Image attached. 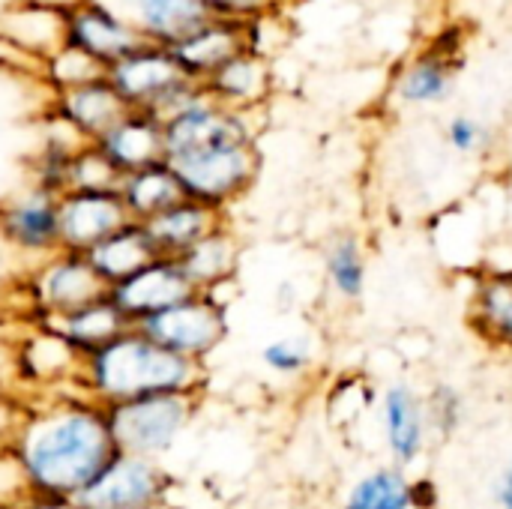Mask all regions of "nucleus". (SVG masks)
<instances>
[{"instance_id":"3","label":"nucleus","mask_w":512,"mask_h":509,"mask_svg":"<svg viewBox=\"0 0 512 509\" xmlns=\"http://www.w3.org/2000/svg\"><path fill=\"white\" fill-rule=\"evenodd\" d=\"M105 294V285L99 282L84 255L57 249L54 255L12 276L6 288V309L27 324H48Z\"/></svg>"},{"instance_id":"16","label":"nucleus","mask_w":512,"mask_h":509,"mask_svg":"<svg viewBox=\"0 0 512 509\" xmlns=\"http://www.w3.org/2000/svg\"><path fill=\"white\" fill-rule=\"evenodd\" d=\"M66 45L90 54L105 69L120 57L144 45V39L111 9L96 0H84L66 12Z\"/></svg>"},{"instance_id":"31","label":"nucleus","mask_w":512,"mask_h":509,"mask_svg":"<svg viewBox=\"0 0 512 509\" xmlns=\"http://www.w3.org/2000/svg\"><path fill=\"white\" fill-rule=\"evenodd\" d=\"M120 171L105 159L96 144L78 147L69 162V186L66 192H117Z\"/></svg>"},{"instance_id":"29","label":"nucleus","mask_w":512,"mask_h":509,"mask_svg":"<svg viewBox=\"0 0 512 509\" xmlns=\"http://www.w3.org/2000/svg\"><path fill=\"white\" fill-rule=\"evenodd\" d=\"M414 480L405 468L381 465L351 483L339 509H414Z\"/></svg>"},{"instance_id":"28","label":"nucleus","mask_w":512,"mask_h":509,"mask_svg":"<svg viewBox=\"0 0 512 509\" xmlns=\"http://www.w3.org/2000/svg\"><path fill=\"white\" fill-rule=\"evenodd\" d=\"M324 276L330 291L342 303H357L366 294L369 282V264H366V249L357 234L342 231L336 234L327 249H324Z\"/></svg>"},{"instance_id":"15","label":"nucleus","mask_w":512,"mask_h":509,"mask_svg":"<svg viewBox=\"0 0 512 509\" xmlns=\"http://www.w3.org/2000/svg\"><path fill=\"white\" fill-rule=\"evenodd\" d=\"M120 15L147 45L174 48L192 30L210 21L198 0H96Z\"/></svg>"},{"instance_id":"37","label":"nucleus","mask_w":512,"mask_h":509,"mask_svg":"<svg viewBox=\"0 0 512 509\" xmlns=\"http://www.w3.org/2000/svg\"><path fill=\"white\" fill-rule=\"evenodd\" d=\"M0 72H12V75H24V78L36 81L39 78V60L24 54L12 39H6L0 33Z\"/></svg>"},{"instance_id":"27","label":"nucleus","mask_w":512,"mask_h":509,"mask_svg":"<svg viewBox=\"0 0 512 509\" xmlns=\"http://www.w3.org/2000/svg\"><path fill=\"white\" fill-rule=\"evenodd\" d=\"M117 195L123 201L126 216L132 222H141V225L186 198L183 186H180V180L168 162H156V165H147L141 171L123 174Z\"/></svg>"},{"instance_id":"12","label":"nucleus","mask_w":512,"mask_h":509,"mask_svg":"<svg viewBox=\"0 0 512 509\" xmlns=\"http://www.w3.org/2000/svg\"><path fill=\"white\" fill-rule=\"evenodd\" d=\"M381 435L396 468H411L423 459L432 429L426 414V396L417 387L396 381L381 393Z\"/></svg>"},{"instance_id":"18","label":"nucleus","mask_w":512,"mask_h":509,"mask_svg":"<svg viewBox=\"0 0 512 509\" xmlns=\"http://www.w3.org/2000/svg\"><path fill=\"white\" fill-rule=\"evenodd\" d=\"M45 111L51 117H57L60 123H66L78 138H84L87 144L99 141L129 108L123 105V99L114 93V87L99 78L90 81L84 87L75 90H63L54 96H45Z\"/></svg>"},{"instance_id":"24","label":"nucleus","mask_w":512,"mask_h":509,"mask_svg":"<svg viewBox=\"0 0 512 509\" xmlns=\"http://www.w3.org/2000/svg\"><path fill=\"white\" fill-rule=\"evenodd\" d=\"M45 327H51L81 360L96 354L99 348H105L108 342H114L120 333H126L132 324L126 321V315L117 309V303L105 294L63 318L48 321Z\"/></svg>"},{"instance_id":"10","label":"nucleus","mask_w":512,"mask_h":509,"mask_svg":"<svg viewBox=\"0 0 512 509\" xmlns=\"http://www.w3.org/2000/svg\"><path fill=\"white\" fill-rule=\"evenodd\" d=\"M171 495L165 462L117 453L75 501L81 509H171Z\"/></svg>"},{"instance_id":"36","label":"nucleus","mask_w":512,"mask_h":509,"mask_svg":"<svg viewBox=\"0 0 512 509\" xmlns=\"http://www.w3.org/2000/svg\"><path fill=\"white\" fill-rule=\"evenodd\" d=\"M198 3L210 12V18H222L234 24H249L264 12L291 6V0H198Z\"/></svg>"},{"instance_id":"34","label":"nucleus","mask_w":512,"mask_h":509,"mask_svg":"<svg viewBox=\"0 0 512 509\" xmlns=\"http://www.w3.org/2000/svg\"><path fill=\"white\" fill-rule=\"evenodd\" d=\"M426 414L432 435L450 438L465 420V396L453 384H435L426 396Z\"/></svg>"},{"instance_id":"43","label":"nucleus","mask_w":512,"mask_h":509,"mask_svg":"<svg viewBox=\"0 0 512 509\" xmlns=\"http://www.w3.org/2000/svg\"><path fill=\"white\" fill-rule=\"evenodd\" d=\"M21 3H36V6H48V9L69 12V9H75L78 3H84V0H21Z\"/></svg>"},{"instance_id":"38","label":"nucleus","mask_w":512,"mask_h":509,"mask_svg":"<svg viewBox=\"0 0 512 509\" xmlns=\"http://www.w3.org/2000/svg\"><path fill=\"white\" fill-rule=\"evenodd\" d=\"M24 495H27L24 480H21V474H18V468H15V462H12V456L3 450V453H0V507H12V504H18Z\"/></svg>"},{"instance_id":"4","label":"nucleus","mask_w":512,"mask_h":509,"mask_svg":"<svg viewBox=\"0 0 512 509\" xmlns=\"http://www.w3.org/2000/svg\"><path fill=\"white\" fill-rule=\"evenodd\" d=\"M165 162L174 168L186 198L228 213L240 198L249 195L261 174L258 135L216 138Z\"/></svg>"},{"instance_id":"19","label":"nucleus","mask_w":512,"mask_h":509,"mask_svg":"<svg viewBox=\"0 0 512 509\" xmlns=\"http://www.w3.org/2000/svg\"><path fill=\"white\" fill-rule=\"evenodd\" d=\"M105 159L123 174L141 171L147 165L165 162V132L162 120L144 111H126L99 141H93Z\"/></svg>"},{"instance_id":"30","label":"nucleus","mask_w":512,"mask_h":509,"mask_svg":"<svg viewBox=\"0 0 512 509\" xmlns=\"http://www.w3.org/2000/svg\"><path fill=\"white\" fill-rule=\"evenodd\" d=\"M99 78H105V66L99 60H93L90 54H84L72 45H63L51 57L42 60L36 84L45 90V96H54L63 90L84 87V84L99 81Z\"/></svg>"},{"instance_id":"33","label":"nucleus","mask_w":512,"mask_h":509,"mask_svg":"<svg viewBox=\"0 0 512 509\" xmlns=\"http://www.w3.org/2000/svg\"><path fill=\"white\" fill-rule=\"evenodd\" d=\"M261 363L267 372L279 375V378H303L312 372L315 366V354L309 339L303 336H282L273 339L261 348Z\"/></svg>"},{"instance_id":"13","label":"nucleus","mask_w":512,"mask_h":509,"mask_svg":"<svg viewBox=\"0 0 512 509\" xmlns=\"http://www.w3.org/2000/svg\"><path fill=\"white\" fill-rule=\"evenodd\" d=\"M189 294H195V288L174 258H153L135 276H129L126 282H120L108 291V297L117 303V309L126 315V321L132 327H138L147 318L165 312L168 306L186 300Z\"/></svg>"},{"instance_id":"6","label":"nucleus","mask_w":512,"mask_h":509,"mask_svg":"<svg viewBox=\"0 0 512 509\" xmlns=\"http://www.w3.org/2000/svg\"><path fill=\"white\" fill-rule=\"evenodd\" d=\"M105 81L114 87L129 111H144L159 120L171 117L201 90L198 81L183 75L171 48L147 42L111 63L105 69Z\"/></svg>"},{"instance_id":"20","label":"nucleus","mask_w":512,"mask_h":509,"mask_svg":"<svg viewBox=\"0 0 512 509\" xmlns=\"http://www.w3.org/2000/svg\"><path fill=\"white\" fill-rule=\"evenodd\" d=\"M468 324L489 348L512 354V267H489L477 276Z\"/></svg>"},{"instance_id":"42","label":"nucleus","mask_w":512,"mask_h":509,"mask_svg":"<svg viewBox=\"0 0 512 509\" xmlns=\"http://www.w3.org/2000/svg\"><path fill=\"white\" fill-rule=\"evenodd\" d=\"M495 501H498V509H512V462L510 468L504 471L498 489H495Z\"/></svg>"},{"instance_id":"23","label":"nucleus","mask_w":512,"mask_h":509,"mask_svg":"<svg viewBox=\"0 0 512 509\" xmlns=\"http://www.w3.org/2000/svg\"><path fill=\"white\" fill-rule=\"evenodd\" d=\"M240 258H243L240 237L231 231V225H222L213 234H207L204 240H198L186 255H180L177 264L183 267V273L195 291L216 294L222 288L237 285Z\"/></svg>"},{"instance_id":"39","label":"nucleus","mask_w":512,"mask_h":509,"mask_svg":"<svg viewBox=\"0 0 512 509\" xmlns=\"http://www.w3.org/2000/svg\"><path fill=\"white\" fill-rule=\"evenodd\" d=\"M18 414H21V402H15L12 396L0 393V453L9 447V438H12V429L18 423Z\"/></svg>"},{"instance_id":"2","label":"nucleus","mask_w":512,"mask_h":509,"mask_svg":"<svg viewBox=\"0 0 512 509\" xmlns=\"http://www.w3.org/2000/svg\"><path fill=\"white\" fill-rule=\"evenodd\" d=\"M207 378L204 363H192L153 342L144 330L129 327L81 360L78 390L96 405L111 408L162 393H204Z\"/></svg>"},{"instance_id":"7","label":"nucleus","mask_w":512,"mask_h":509,"mask_svg":"<svg viewBox=\"0 0 512 509\" xmlns=\"http://www.w3.org/2000/svg\"><path fill=\"white\" fill-rule=\"evenodd\" d=\"M81 357L45 324H24L12 339V399L33 402L78 384Z\"/></svg>"},{"instance_id":"8","label":"nucleus","mask_w":512,"mask_h":509,"mask_svg":"<svg viewBox=\"0 0 512 509\" xmlns=\"http://www.w3.org/2000/svg\"><path fill=\"white\" fill-rule=\"evenodd\" d=\"M60 195L21 183L0 198V246L18 270L60 249Z\"/></svg>"},{"instance_id":"5","label":"nucleus","mask_w":512,"mask_h":509,"mask_svg":"<svg viewBox=\"0 0 512 509\" xmlns=\"http://www.w3.org/2000/svg\"><path fill=\"white\" fill-rule=\"evenodd\" d=\"M204 393H162L105 408L117 453L165 462L189 435Z\"/></svg>"},{"instance_id":"1","label":"nucleus","mask_w":512,"mask_h":509,"mask_svg":"<svg viewBox=\"0 0 512 509\" xmlns=\"http://www.w3.org/2000/svg\"><path fill=\"white\" fill-rule=\"evenodd\" d=\"M6 453L27 495L75 501L117 456V444L105 408L75 384L63 393L24 402Z\"/></svg>"},{"instance_id":"25","label":"nucleus","mask_w":512,"mask_h":509,"mask_svg":"<svg viewBox=\"0 0 512 509\" xmlns=\"http://www.w3.org/2000/svg\"><path fill=\"white\" fill-rule=\"evenodd\" d=\"M84 258L93 267V273L99 276V282L105 285V291H111L114 285L135 276L141 267H147L159 255H156L144 225L141 222H126L111 237L96 243Z\"/></svg>"},{"instance_id":"26","label":"nucleus","mask_w":512,"mask_h":509,"mask_svg":"<svg viewBox=\"0 0 512 509\" xmlns=\"http://www.w3.org/2000/svg\"><path fill=\"white\" fill-rule=\"evenodd\" d=\"M0 33L42 66L45 57L66 45V12L18 0L0 21Z\"/></svg>"},{"instance_id":"17","label":"nucleus","mask_w":512,"mask_h":509,"mask_svg":"<svg viewBox=\"0 0 512 509\" xmlns=\"http://www.w3.org/2000/svg\"><path fill=\"white\" fill-rule=\"evenodd\" d=\"M204 90L222 108L243 111V114H261L276 90L273 63L252 51H240L204 81Z\"/></svg>"},{"instance_id":"9","label":"nucleus","mask_w":512,"mask_h":509,"mask_svg":"<svg viewBox=\"0 0 512 509\" xmlns=\"http://www.w3.org/2000/svg\"><path fill=\"white\" fill-rule=\"evenodd\" d=\"M138 330H144L162 348L207 366L228 339V306L219 303L213 294L195 291L186 300L138 324Z\"/></svg>"},{"instance_id":"32","label":"nucleus","mask_w":512,"mask_h":509,"mask_svg":"<svg viewBox=\"0 0 512 509\" xmlns=\"http://www.w3.org/2000/svg\"><path fill=\"white\" fill-rule=\"evenodd\" d=\"M291 33H294V27L288 21V9H273V12H264V15L252 18L249 24H243L246 51H252L270 63L279 51L288 48Z\"/></svg>"},{"instance_id":"40","label":"nucleus","mask_w":512,"mask_h":509,"mask_svg":"<svg viewBox=\"0 0 512 509\" xmlns=\"http://www.w3.org/2000/svg\"><path fill=\"white\" fill-rule=\"evenodd\" d=\"M9 509H81L78 501L72 498H36V495H24L18 504H12Z\"/></svg>"},{"instance_id":"44","label":"nucleus","mask_w":512,"mask_h":509,"mask_svg":"<svg viewBox=\"0 0 512 509\" xmlns=\"http://www.w3.org/2000/svg\"><path fill=\"white\" fill-rule=\"evenodd\" d=\"M15 3H18V0H0V21L6 18V12H9V9H12Z\"/></svg>"},{"instance_id":"22","label":"nucleus","mask_w":512,"mask_h":509,"mask_svg":"<svg viewBox=\"0 0 512 509\" xmlns=\"http://www.w3.org/2000/svg\"><path fill=\"white\" fill-rule=\"evenodd\" d=\"M240 51H246L243 24L222 21V18H210L207 24H201L171 48L183 75L198 84H204L219 66H225Z\"/></svg>"},{"instance_id":"35","label":"nucleus","mask_w":512,"mask_h":509,"mask_svg":"<svg viewBox=\"0 0 512 509\" xmlns=\"http://www.w3.org/2000/svg\"><path fill=\"white\" fill-rule=\"evenodd\" d=\"M444 141L459 156H480L492 144V129L474 114H456L444 126Z\"/></svg>"},{"instance_id":"11","label":"nucleus","mask_w":512,"mask_h":509,"mask_svg":"<svg viewBox=\"0 0 512 509\" xmlns=\"http://www.w3.org/2000/svg\"><path fill=\"white\" fill-rule=\"evenodd\" d=\"M462 69V39L441 33L432 45L417 51L393 78V96L408 108H432L453 96Z\"/></svg>"},{"instance_id":"14","label":"nucleus","mask_w":512,"mask_h":509,"mask_svg":"<svg viewBox=\"0 0 512 509\" xmlns=\"http://www.w3.org/2000/svg\"><path fill=\"white\" fill-rule=\"evenodd\" d=\"M60 249L87 255L96 243L132 222L117 192H63L57 204Z\"/></svg>"},{"instance_id":"21","label":"nucleus","mask_w":512,"mask_h":509,"mask_svg":"<svg viewBox=\"0 0 512 509\" xmlns=\"http://www.w3.org/2000/svg\"><path fill=\"white\" fill-rule=\"evenodd\" d=\"M228 225V213H219L207 204H198L192 198L177 201L174 207L162 210L150 222H144V231L156 249L159 258H180L186 255L198 240L213 234L216 228Z\"/></svg>"},{"instance_id":"41","label":"nucleus","mask_w":512,"mask_h":509,"mask_svg":"<svg viewBox=\"0 0 512 509\" xmlns=\"http://www.w3.org/2000/svg\"><path fill=\"white\" fill-rule=\"evenodd\" d=\"M411 492H414V509H441L438 507V489H435V483L432 480H414V486H411Z\"/></svg>"}]
</instances>
